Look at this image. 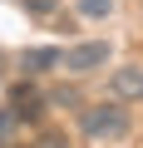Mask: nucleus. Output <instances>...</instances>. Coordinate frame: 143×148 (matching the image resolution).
<instances>
[{"mask_svg":"<svg viewBox=\"0 0 143 148\" xmlns=\"http://www.w3.org/2000/svg\"><path fill=\"white\" fill-rule=\"evenodd\" d=\"M79 128L89 138H123L128 133V109H118V99L114 104H89V109H79Z\"/></svg>","mask_w":143,"mask_h":148,"instance_id":"obj_1","label":"nucleus"},{"mask_svg":"<svg viewBox=\"0 0 143 148\" xmlns=\"http://www.w3.org/2000/svg\"><path fill=\"white\" fill-rule=\"evenodd\" d=\"M59 64H64L69 74H94V69H104V64H109V40H84V45H69Z\"/></svg>","mask_w":143,"mask_h":148,"instance_id":"obj_2","label":"nucleus"},{"mask_svg":"<svg viewBox=\"0 0 143 148\" xmlns=\"http://www.w3.org/2000/svg\"><path fill=\"white\" fill-rule=\"evenodd\" d=\"M109 94H114L118 104L143 99V64H118V69L109 74Z\"/></svg>","mask_w":143,"mask_h":148,"instance_id":"obj_3","label":"nucleus"},{"mask_svg":"<svg viewBox=\"0 0 143 148\" xmlns=\"http://www.w3.org/2000/svg\"><path fill=\"white\" fill-rule=\"evenodd\" d=\"M44 104H49V99H44V94H40L35 84H15V89H10V104H5V109H10L15 119H30V123H35V119L44 114Z\"/></svg>","mask_w":143,"mask_h":148,"instance_id":"obj_4","label":"nucleus"},{"mask_svg":"<svg viewBox=\"0 0 143 148\" xmlns=\"http://www.w3.org/2000/svg\"><path fill=\"white\" fill-rule=\"evenodd\" d=\"M59 59H64V49L40 45V49H25V54H20V69H25V74H44V69H54Z\"/></svg>","mask_w":143,"mask_h":148,"instance_id":"obj_5","label":"nucleus"},{"mask_svg":"<svg viewBox=\"0 0 143 148\" xmlns=\"http://www.w3.org/2000/svg\"><path fill=\"white\" fill-rule=\"evenodd\" d=\"M15 123H20V119H15L10 109H0V148H10V133H15Z\"/></svg>","mask_w":143,"mask_h":148,"instance_id":"obj_6","label":"nucleus"},{"mask_svg":"<svg viewBox=\"0 0 143 148\" xmlns=\"http://www.w3.org/2000/svg\"><path fill=\"white\" fill-rule=\"evenodd\" d=\"M109 10H114V0H79V15H94V20H99V15H109Z\"/></svg>","mask_w":143,"mask_h":148,"instance_id":"obj_7","label":"nucleus"},{"mask_svg":"<svg viewBox=\"0 0 143 148\" xmlns=\"http://www.w3.org/2000/svg\"><path fill=\"white\" fill-rule=\"evenodd\" d=\"M35 148H69V138H64V133H59V128H44V133H40V143H35Z\"/></svg>","mask_w":143,"mask_h":148,"instance_id":"obj_8","label":"nucleus"},{"mask_svg":"<svg viewBox=\"0 0 143 148\" xmlns=\"http://www.w3.org/2000/svg\"><path fill=\"white\" fill-rule=\"evenodd\" d=\"M49 104H54V109H64V104H69V109H79V94H74V89H54Z\"/></svg>","mask_w":143,"mask_h":148,"instance_id":"obj_9","label":"nucleus"},{"mask_svg":"<svg viewBox=\"0 0 143 148\" xmlns=\"http://www.w3.org/2000/svg\"><path fill=\"white\" fill-rule=\"evenodd\" d=\"M20 5H25V10H30V15H49V10H54V5H59V0H20Z\"/></svg>","mask_w":143,"mask_h":148,"instance_id":"obj_10","label":"nucleus"},{"mask_svg":"<svg viewBox=\"0 0 143 148\" xmlns=\"http://www.w3.org/2000/svg\"><path fill=\"white\" fill-rule=\"evenodd\" d=\"M0 64H5V54H0Z\"/></svg>","mask_w":143,"mask_h":148,"instance_id":"obj_11","label":"nucleus"},{"mask_svg":"<svg viewBox=\"0 0 143 148\" xmlns=\"http://www.w3.org/2000/svg\"><path fill=\"white\" fill-rule=\"evenodd\" d=\"M10 148H15V143H10Z\"/></svg>","mask_w":143,"mask_h":148,"instance_id":"obj_12","label":"nucleus"}]
</instances>
